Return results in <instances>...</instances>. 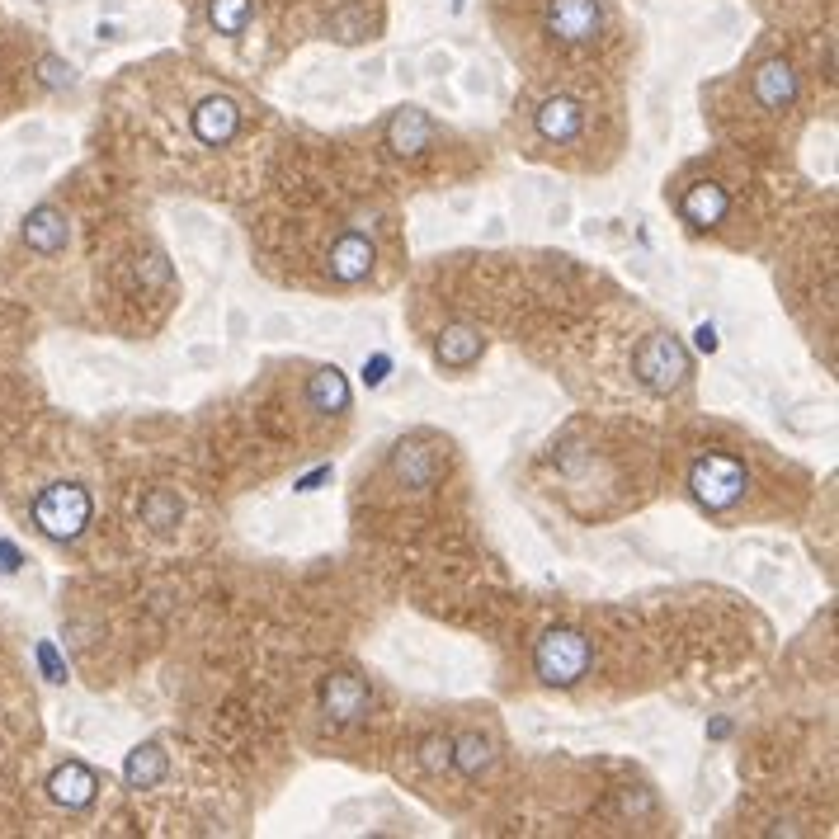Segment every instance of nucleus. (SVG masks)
I'll return each instance as SVG.
<instances>
[{"instance_id": "5", "label": "nucleus", "mask_w": 839, "mask_h": 839, "mask_svg": "<svg viewBox=\"0 0 839 839\" xmlns=\"http://www.w3.org/2000/svg\"><path fill=\"white\" fill-rule=\"evenodd\" d=\"M208 19H213L217 33L236 38V33L250 29V0H208Z\"/></svg>"}, {"instance_id": "1", "label": "nucleus", "mask_w": 839, "mask_h": 839, "mask_svg": "<svg viewBox=\"0 0 839 839\" xmlns=\"http://www.w3.org/2000/svg\"><path fill=\"white\" fill-rule=\"evenodd\" d=\"M524 142L528 156L580 165V170L618 156L604 109L576 85H547V90L524 99Z\"/></svg>"}, {"instance_id": "4", "label": "nucleus", "mask_w": 839, "mask_h": 839, "mask_svg": "<svg viewBox=\"0 0 839 839\" xmlns=\"http://www.w3.org/2000/svg\"><path fill=\"white\" fill-rule=\"evenodd\" d=\"M48 792L66 807H85L90 797H95V774H85L81 764H62L57 774L48 778Z\"/></svg>"}, {"instance_id": "2", "label": "nucleus", "mask_w": 839, "mask_h": 839, "mask_svg": "<svg viewBox=\"0 0 839 839\" xmlns=\"http://www.w3.org/2000/svg\"><path fill=\"white\" fill-rule=\"evenodd\" d=\"M609 33V5L604 0H543L538 10V43L547 57H585Z\"/></svg>"}, {"instance_id": "3", "label": "nucleus", "mask_w": 839, "mask_h": 839, "mask_svg": "<svg viewBox=\"0 0 839 839\" xmlns=\"http://www.w3.org/2000/svg\"><path fill=\"white\" fill-rule=\"evenodd\" d=\"M33 519L43 533L52 538H76L85 524H90V495L81 486H48V491L33 500Z\"/></svg>"}]
</instances>
